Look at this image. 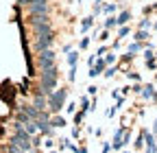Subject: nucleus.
Instances as JSON below:
<instances>
[{
	"label": "nucleus",
	"mask_w": 157,
	"mask_h": 153,
	"mask_svg": "<svg viewBox=\"0 0 157 153\" xmlns=\"http://www.w3.org/2000/svg\"><path fill=\"white\" fill-rule=\"evenodd\" d=\"M57 68H48V70H42V81H39V92L44 94V96H48V94H52L55 85H57Z\"/></svg>",
	"instance_id": "f257e3e1"
},
{
	"label": "nucleus",
	"mask_w": 157,
	"mask_h": 153,
	"mask_svg": "<svg viewBox=\"0 0 157 153\" xmlns=\"http://www.w3.org/2000/svg\"><path fill=\"white\" fill-rule=\"evenodd\" d=\"M66 96H68V90H57V92L48 94V96H46V112H48V114L59 112V109L63 107Z\"/></svg>",
	"instance_id": "f03ea898"
},
{
	"label": "nucleus",
	"mask_w": 157,
	"mask_h": 153,
	"mask_svg": "<svg viewBox=\"0 0 157 153\" xmlns=\"http://www.w3.org/2000/svg\"><path fill=\"white\" fill-rule=\"evenodd\" d=\"M13 127H15V133H13L11 142H13V144H17L22 153H24V151H29V149H31V136L24 131V127L20 125V123H13Z\"/></svg>",
	"instance_id": "7ed1b4c3"
},
{
	"label": "nucleus",
	"mask_w": 157,
	"mask_h": 153,
	"mask_svg": "<svg viewBox=\"0 0 157 153\" xmlns=\"http://www.w3.org/2000/svg\"><path fill=\"white\" fill-rule=\"evenodd\" d=\"M37 66H39V70L55 68V53H52V50H42V53H37Z\"/></svg>",
	"instance_id": "20e7f679"
},
{
	"label": "nucleus",
	"mask_w": 157,
	"mask_h": 153,
	"mask_svg": "<svg viewBox=\"0 0 157 153\" xmlns=\"http://www.w3.org/2000/svg\"><path fill=\"white\" fill-rule=\"evenodd\" d=\"M52 42H55V35H52V33H48V35H37V37H35V50H37V53L50 50Z\"/></svg>",
	"instance_id": "39448f33"
},
{
	"label": "nucleus",
	"mask_w": 157,
	"mask_h": 153,
	"mask_svg": "<svg viewBox=\"0 0 157 153\" xmlns=\"http://www.w3.org/2000/svg\"><path fill=\"white\" fill-rule=\"evenodd\" d=\"M44 22H50L48 15H29V24H31L33 29L39 26V24H44Z\"/></svg>",
	"instance_id": "423d86ee"
},
{
	"label": "nucleus",
	"mask_w": 157,
	"mask_h": 153,
	"mask_svg": "<svg viewBox=\"0 0 157 153\" xmlns=\"http://www.w3.org/2000/svg\"><path fill=\"white\" fill-rule=\"evenodd\" d=\"M22 112L29 116V120H37V118H39V109H35L33 105H24V107H22ZM42 112H44V109H42Z\"/></svg>",
	"instance_id": "0eeeda50"
},
{
	"label": "nucleus",
	"mask_w": 157,
	"mask_h": 153,
	"mask_svg": "<svg viewBox=\"0 0 157 153\" xmlns=\"http://www.w3.org/2000/svg\"><path fill=\"white\" fill-rule=\"evenodd\" d=\"M33 31H35V37H37V35H48V33H52V24H50V22H44V24L35 26Z\"/></svg>",
	"instance_id": "6e6552de"
},
{
	"label": "nucleus",
	"mask_w": 157,
	"mask_h": 153,
	"mask_svg": "<svg viewBox=\"0 0 157 153\" xmlns=\"http://www.w3.org/2000/svg\"><path fill=\"white\" fill-rule=\"evenodd\" d=\"M33 107H35V109H39V112H42V109H46V96H44L42 92H37V96H35V103H33Z\"/></svg>",
	"instance_id": "1a4fd4ad"
},
{
	"label": "nucleus",
	"mask_w": 157,
	"mask_h": 153,
	"mask_svg": "<svg viewBox=\"0 0 157 153\" xmlns=\"http://www.w3.org/2000/svg\"><path fill=\"white\" fill-rule=\"evenodd\" d=\"M144 133V138H146V153H155L157 151V147H155V140H153V136L148 131H142Z\"/></svg>",
	"instance_id": "9d476101"
},
{
	"label": "nucleus",
	"mask_w": 157,
	"mask_h": 153,
	"mask_svg": "<svg viewBox=\"0 0 157 153\" xmlns=\"http://www.w3.org/2000/svg\"><path fill=\"white\" fill-rule=\"evenodd\" d=\"M35 125H37V131H42L44 136L50 133V120H35Z\"/></svg>",
	"instance_id": "9b49d317"
},
{
	"label": "nucleus",
	"mask_w": 157,
	"mask_h": 153,
	"mask_svg": "<svg viewBox=\"0 0 157 153\" xmlns=\"http://www.w3.org/2000/svg\"><path fill=\"white\" fill-rule=\"evenodd\" d=\"M140 94H142L144 99H157V94H155L153 85H144V88H140Z\"/></svg>",
	"instance_id": "f8f14e48"
},
{
	"label": "nucleus",
	"mask_w": 157,
	"mask_h": 153,
	"mask_svg": "<svg viewBox=\"0 0 157 153\" xmlns=\"http://www.w3.org/2000/svg\"><path fill=\"white\" fill-rule=\"evenodd\" d=\"M105 66H107V64H105L103 59H98V61H96V66H92V72H90V74H92V76H96V74H101V72L105 70Z\"/></svg>",
	"instance_id": "ddd939ff"
},
{
	"label": "nucleus",
	"mask_w": 157,
	"mask_h": 153,
	"mask_svg": "<svg viewBox=\"0 0 157 153\" xmlns=\"http://www.w3.org/2000/svg\"><path fill=\"white\" fill-rule=\"evenodd\" d=\"M76 61H78V53L76 50H68V64H70V68H76Z\"/></svg>",
	"instance_id": "4468645a"
},
{
	"label": "nucleus",
	"mask_w": 157,
	"mask_h": 153,
	"mask_svg": "<svg viewBox=\"0 0 157 153\" xmlns=\"http://www.w3.org/2000/svg\"><path fill=\"white\" fill-rule=\"evenodd\" d=\"M129 20H131V13H129V11H124V13H120V15L116 18V24H127Z\"/></svg>",
	"instance_id": "2eb2a0df"
},
{
	"label": "nucleus",
	"mask_w": 157,
	"mask_h": 153,
	"mask_svg": "<svg viewBox=\"0 0 157 153\" xmlns=\"http://www.w3.org/2000/svg\"><path fill=\"white\" fill-rule=\"evenodd\" d=\"M15 123H20V125H26V123H31V120H29V116H26V114H24L22 109H20V112H17V116H15Z\"/></svg>",
	"instance_id": "dca6fc26"
},
{
	"label": "nucleus",
	"mask_w": 157,
	"mask_h": 153,
	"mask_svg": "<svg viewBox=\"0 0 157 153\" xmlns=\"http://www.w3.org/2000/svg\"><path fill=\"white\" fill-rule=\"evenodd\" d=\"M24 131L29 133V136H33V133L37 131V125H35V120H31V123H26V125H24Z\"/></svg>",
	"instance_id": "f3484780"
},
{
	"label": "nucleus",
	"mask_w": 157,
	"mask_h": 153,
	"mask_svg": "<svg viewBox=\"0 0 157 153\" xmlns=\"http://www.w3.org/2000/svg\"><path fill=\"white\" fill-rule=\"evenodd\" d=\"M50 125H55V127H63V125H66V120H63L61 116H57V118H52V120H50Z\"/></svg>",
	"instance_id": "a211bd4d"
},
{
	"label": "nucleus",
	"mask_w": 157,
	"mask_h": 153,
	"mask_svg": "<svg viewBox=\"0 0 157 153\" xmlns=\"http://www.w3.org/2000/svg\"><path fill=\"white\" fill-rule=\"evenodd\" d=\"M140 48H142V44H140V42H135V44H131V46H129V55H133V53H137V50H140Z\"/></svg>",
	"instance_id": "6ab92c4d"
},
{
	"label": "nucleus",
	"mask_w": 157,
	"mask_h": 153,
	"mask_svg": "<svg viewBox=\"0 0 157 153\" xmlns=\"http://www.w3.org/2000/svg\"><path fill=\"white\" fill-rule=\"evenodd\" d=\"M92 24H94V20H92V18H85V20H83V24H81V29H83V31H87Z\"/></svg>",
	"instance_id": "aec40b11"
},
{
	"label": "nucleus",
	"mask_w": 157,
	"mask_h": 153,
	"mask_svg": "<svg viewBox=\"0 0 157 153\" xmlns=\"http://www.w3.org/2000/svg\"><path fill=\"white\" fill-rule=\"evenodd\" d=\"M146 37H148V33H144V31H137V33H135V40H137V42L146 40Z\"/></svg>",
	"instance_id": "412c9836"
},
{
	"label": "nucleus",
	"mask_w": 157,
	"mask_h": 153,
	"mask_svg": "<svg viewBox=\"0 0 157 153\" xmlns=\"http://www.w3.org/2000/svg\"><path fill=\"white\" fill-rule=\"evenodd\" d=\"M148 26H151L148 20H142V22H140V31H142V29H148Z\"/></svg>",
	"instance_id": "4be33fe9"
},
{
	"label": "nucleus",
	"mask_w": 157,
	"mask_h": 153,
	"mask_svg": "<svg viewBox=\"0 0 157 153\" xmlns=\"http://www.w3.org/2000/svg\"><path fill=\"white\" fill-rule=\"evenodd\" d=\"M113 24H116V18H109V20L105 22V26H107V29H109V26H113Z\"/></svg>",
	"instance_id": "5701e85b"
},
{
	"label": "nucleus",
	"mask_w": 157,
	"mask_h": 153,
	"mask_svg": "<svg viewBox=\"0 0 157 153\" xmlns=\"http://www.w3.org/2000/svg\"><path fill=\"white\" fill-rule=\"evenodd\" d=\"M87 44H90V37H83V40H81V48H87Z\"/></svg>",
	"instance_id": "b1692460"
},
{
	"label": "nucleus",
	"mask_w": 157,
	"mask_h": 153,
	"mask_svg": "<svg viewBox=\"0 0 157 153\" xmlns=\"http://www.w3.org/2000/svg\"><path fill=\"white\" fill-rule=\"evenodd\" d=\"M105 11H107V13H113V11H116V5H107Z\"/></svg>",
	"instance_id": "393cba45"
},
{
	"label": "nucleus",
	"mask_w": 157,
	"mask_h": 153,
	"mask_svg": "<svg viewBox=\"0 0 157 153\" xmlns=\"http://www.w3.org/2000/svg\"><path fill=\"white\" fill-rule=\"evenodd\" d=\"M113 61H116V57H113V55H109L107 59H105V64H113Z\"/></svg>",
	"instance_id": "a878e982"
},
{
	"label": "nucleus",
	"mask_w": 157,
	"mask_h": 153,
	"mask_svg": "<svg viewBox=\"0 0 157 153\" xmlns=\"http://www.w3.org/2000/svg\"><path fill=\"white\" fill-rule=\"evenodd\" d=\"M144 57H146V61H151V59H153V53H151V50H146V53H144Z\"/></svg>",
	"instance_id": "bb28decb"
},
{
	"label": "nucleus",
	"mask_w": 157,
	"mask_h": 153,
	"mask_svg": "<svg viewBox=\"0 0 157 153\" xmlns=\"http://www.w3.org/2000/svg\"><path fill=\"white\" fill-rule=\"evenodd\" d=\"M127 33H129V29H127V26H122V29H120V37H124Z\"/></svg>",
	"instance_id": "cd10ccee"
},
{
	"label": "nucleus",
	"mask_w": 157,
	"mask_h": 153,
	"mask_svg": "<svg viewBox=\"0 0 157 153\" xmlns=\"http://www.w3.org/2000/svg\"><path fill=\"white\" fill-rule=\"evenodd\" d=\"M153 131H155V133H157V120H155V127H153Z\"/></svg>",
	"instance_id": "c85d7f7f"
},
{
	"label": "nucleus",
	"mask_w": 157,
	"mask_h": 153,
	"mask_svg": "<svg viewBox=\"0 0 157 153\" xmlns=\"http://www.w3.org/2000/svg\"><path fill=\"white\" fill-rule=\"evenodd\" d=\"M101 2H103V0H96V5H101Z\"/></svg>",
	"instance_id": "c756f323"
},
{
	"label": "nucleus",
	"mask_w": 157,
	"mask_h": 153,
	"mask_svg": "<svg viewBox=\"0 0 157 153\" xmlns=\"http://www.w3.org/2000/svg\"><path fill=\"white\" fill-rule=\"evenodd\" d=\"M155 76H157V74H155Z\"/></svg>",
	"instance_id": "7c9ffc66"
}]
</instances>
